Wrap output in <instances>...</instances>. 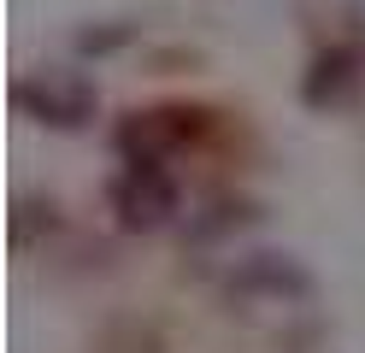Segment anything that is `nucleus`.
<instances>
[{"mask_svg":"<svg viewBox=\"0 0 365 353\" xmlns=\"http://www.w3.org/2000/svg\"><path fill=\"white\" fill-rule=\"evenodd\" d=\"M171 206H177V188H171L165 171H159V159H130V171L118 177V212H124V224L153 230V224H165Z\"/></svg>","mask_w":365,"mask_h":353,"instance_id":"1","label":"nucleus"},{"mask_svg":"<svg viewBox=\"0 0 365 353\" xmlns=\"http://www.w3.org/2000/svg\"><path fill=\"white\" fill-rule=\"evenodd\" d=\"M18 101L53 112V124H83V118H88V88H83V83H71L65 94H59V88H36V83H24V88H18Z\"/></svg>","mask_w":365,"mask_h":353,"instance_id":"2","label":"nucleus"}]
</instances>
